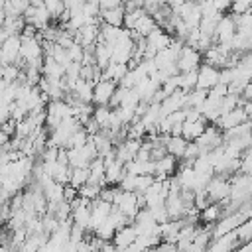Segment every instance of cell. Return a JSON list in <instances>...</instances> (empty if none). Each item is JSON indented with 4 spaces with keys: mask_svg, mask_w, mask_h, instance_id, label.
I'll return each instance as SVG.
<instances>
[{
    "mask_svg": "<svg viewBox=\"0 0 252 252\" xmlns=\"http://www.w3.org/2000/svg\"><path fill=\"white\" fill-rule=\"evenodd\" d=\"M228 191H230V183L228 177L224 175H213L205 187V195L211 203H222L228 199Z\"/></svg>",
    "mask_w": 252,
    "mask_h": 252,
    "instance_id": "1",
    "label": "cell"
},
{
    "mask_svg": "<svg viewBox=\"0 0 252 252\" xmlns=\"http://www.w3.org/2000/svg\"><path fill=\"white\" fill-rule=\"evenodd\" d=\"M199 65H201V53L197 49H193V47H189V45L183 43V47H181V51H179V55L175 59L177 71L179 73L195 71V69H199Z\"/></svg>",
    "mask_w": 252,
    "mask_h": 252,
    "instance_id": "2",
    "label": "cell"
},
{
    "mask_svg": "<svg viewBox=\"0 0 252 252\" xmlns=\"http://www.w3.org/2000/svg\"><path fill=\"white\" fill-rule=\"evenodd\" d=\"M195 144H197V148H199V152H201V156L203 154H207V152H211V150H215V148H219L220 144H222V136H220V130L213 124H207L205 126V130H203V134L195 140Z\"/></svg>",
    "mask_w": 252,
    "mask_h": 252,
    "instance_id": "3",
    "label": "cell"
},
{
    "mask_svg": "<svg viewBox=\"0 0 252 252\" xmlns=\"http://www.w3.org/2000/svg\"><path fill=\"white\" fill-rule=\"evenodd\" d=\"M20 59L24 63H33L43 59L41 41L37 37H20Z\"/></svg>",
    "mask_w": 252,
    "mask_h": 252,
    "instance_id": "4",
    "label": "cell"
},
{
    "mask_svg": "<svg viewBox=\"0 0 252 252\" xmlns=\"http://www.w3.org/2000/svg\"><path fill=\"white\" fill-rule=\"evenodd\" d=\"M234 32H236V26H234L232 16L222 14V18L217 22V28H215V43H228L230 45Z\"/></svg>",
    "mask_w": 252,
    "mask_h": 252,
    "instance_id": "5",
    "label": "cell"
},
{
    "mask_svg": "<svg viewBox=\"0 0 252 252\" xmlns=\"http://www.w3.org/2000/svg\"><path fill=\"white\" fill-rule=\"evenodd\" d=\"M24 22L28 24V26H33L37 32H41L43 28H47L49 26V20H51V16H49V12L41 6V8H32V6H28V10L24 12Z\"/></svg>",
    "mask_w": 252,
    "mask_h": 252,
    "instance_id": "6",
    "label": "cell"
},
{
    "mask_svg": "<svg viewBox=\"0 0 252 252\" xmlns=\"http://www.w3.org/2000/svg\"><path fill=\"white\" fill-rule=\"evenodd\" d=\"M116 87L118 85L114 81H104V79H100L98 83H94V87H93V104H96V106H108V100H110V96H112V93H114Z\"/></svg>",
    "mask_w": 252,
    "mask_h": 252,
    "instance_id": "7",
    "label": "cell"
},
{
    "mask_svg": "<svg viewBox=\"0 0 252 252\" xmlns=\"http://www.w3.org/2000/svg\"><path fill=\"white\" fill-rule=\"evenodd\" d=\"M217 83H219V69H215V67H211V65H207V63L199 65V69H197V85H195V89L209 91V89H213Z\"/></svg>",
    "mask_w": 252,
    "mask_h": 252,
    "instance_id": "8",
    "label": "cell"
},
{
    "mask_svg": "<svg viewBox=\"0 0 252 252\" xmlns=\"http://www.w3.org/2000/svg\"><path fill=\"white\" fill-rule=\"evenodd\" d=\"M246 120H248V114L242 110V106H236L234 110H230V112H226V114H220V116L217 118L215 126L222 132V130L234 128V126H238V124H242V122H246Z\"/></svg>",
    "mask_w": 252,
    "mask_h": 252,
    "instance_id": "9",
    "label": "cell"
},
{
    "mask_svg": "<svg viewBox=\"0 0 252 252\" xmlns=\"http://www.w3.org/2000/svg\"><path fill=\"white\" fill-rule=\"evenodd\" d=\"M136 228L132 226V222H128L126 226H122V228H118L116 232H114V236H112V246L114 248H128L134 240H136Z\"/></svg>",
    "mask_w": 252,
    "mask_h": 252,
    "instance_id": "10",
    "label": "cell"
},
{
    "mask_svg": "<svg viewBox=\"0 0 252 252\" xmlns=\"http://www.w3.org/2000/svg\"><path fill=\"white\" fill-rule=\"evenodd\" d=\"M207 124H209V122H207L205 118H201V120H197V122H183V124H181V138L187 140V142H195V140L203 134V130H205Z\"/></svg>",
    "mask_w": 252,
    "mask_h": 252,
    "instance_id": "11",
    "label": "cell"
},
{
    "mask_svg": "<svg viewBox=\"0 0 252 252\" xmlns=\"http://www.w3.org/2000/svg\"><path fill=\"white\" fill-rule=\"evenodd\" d=\"M41 77H45L47 81H61V79H63V67H61L59 63H55L49 55H43Z\"/></svg>",
    "mask_w": 252,
    "mask_h": 252,
    "instance_id": "12",
    "label": "cell"
},
{
    "mask_svg": "<svg viewBox=\"0 0 252 252\" xmlns=\"http://www.w3.org/2000/svg\"><path fill=\"white\" fill-rule=\"evenodd\" d=\"M98 18H100L102 24H108V26H114V28H122L124 10H122V6H118V8H110V10H100Z\"/></svg>",
    "mask_w": 252,
    "mask_h": 252,
    "instance_id": "13",
    "label": "cell"
},
{
    "mask_svg": "<svg viewBox=\"0 0 252 252\" xmlns=\"http://www.w3.org/2000/svg\"><path fill=\"white\" fill-rule=\"evenodd\" d=\"M87 181H89V167H71V171H69V183L67 185H71L73 189H79Z\"/></svg>",
    "mask_w": 252,
    "mask_h": 252,
    "instance_id": "14",
    "label": "cell"
},
{
    "mask_svg": "<svg viewBox=\"0 0 252 252\" xmlns=\"http://www.w3.org/2000/svg\"><path fill=\"white\" fill-rule=\"evenodd\" d=\"M205 98H207V91H203V89H193V91L185 93V108H195V110H199L201 104L205 102Z\"/></svg>",
    "mask_w": 252,
    "mask_h": 252,
    "instance_id": "15",
    "label": "cell"
},
{
    "mask_svg": "<svg viewBox=\"0 0 252 252\" xmlns=\"http://www.w3.org/2000/svg\"><path fill=\"white\" fill-rule=\"evenodd\" d=\"M154 28H156L154 18H152V16H148V14L144 12V14L138 18V22H136V26H134V30H132V32H136L140 37H146Z\"/></svg>",
    "mask_w": 252,
    "mask_h": 252,
    "instance_id": "16",
    "label": "cell"
},
{
    "mask_svg": "<svg viewBox=\"0 0 252 252\" xmlns=\"http://www.w3.org/2000/svg\"><path fill=\"white\" fill-rule=\"evenodd\" d=\"M91 118L98 124L100 130H108V122H110V108L108 106H94Z\"/></svg>",
    "mask_w": 252,
    "mask_h": 252,
    "instance_id": "17",
    "label": "cell"
},
{
    "mask_svg": "<svg viewBox=\"0 0 252 252\" xmlns=\"http://www.w3.org/2000/svg\"><path fill=\"white\" fill-rule=\"evenodd\" d=\"M199 217H201V220H205V222L213 224V222H217V220L222 217V211H220L219 203H211V205H207V207L199 213Z\"/></svg>",
    "mask_w": 252,
    "mask_h": 252,
    "instance_id": "18",
    "label": "cell"
},
{
    "mask_svg": "<svg viewBox=\"0 0 252 252\" xmlns=\"http://www.w3.org/2000/svg\"><path fill=\"white\" fill-rule=\"evenodd\" d=\"M24 26H26V22H24L22 16H18V18H6L4 24H2V28L8 32V35H20L22 30H24Z\"/></svg>",
    "mask_w": 252,
    "mask_h": 252,
    "instance_id": "19",
    "label": "cell"
},
{
    "mask_svg": "<svg viewBox=\"0 0 252 252\" xmlns=\"http://www.w3.org/2000/svg\"><path fill=\"white\" fill-rule=\"evenodd\" d=\"M197 85V69L195 71H187V73H179V89L183 93L193 91Z\"/></svg>",
    "mask_w": 252,
    "mask_h": 252,
    "instance_id": "20",
    "label": "cell"
},
{
    "mask_svg": "<svg viewBox=\"0 0 252 252\" xmlns=\"http://www.w3.org/2000/svg\"><path fill=\"white\" fill-rule=\"evenodd\" d=\"M236 106H240V94H232V93H228V94H224L222 96V100H220V114H226V112H230V110H234Z\"/></svg>",
    "mask_w": 252,
    "mask_h": 252,
    "instance_id": "21",
    "label": "cell"
},
{
    "mask_svg": "<svg viewBox=\"0 0 252 252\" xmlns=\"http://www.w3.org/2000/svg\"><path fill=\"white\" fill-rule=\"evenodd\" d=\"M98 193H100V187H96V185H89V183H85L83 187L77 189V195L83 197V199H87V201H94V199H98Z\"/></svg>",
    "mask_w": 252,
    "mask_h": 252,
    "instance_id": "22",
    "label": "cell"
},
{
    "mask_svg": "<svg viewBox=\"0 0 252 252\" xmlns=\"http://www.w3.org/2000/svg\"><path fill=\"white\" fill-rule=\"evenodd\" d=\"M142 14H144L142 8H136V10H132V12H124L122 28H124V30H134V26H136V22H138V18H140Z\"/></svg>",
    "mask_w": 252,
    "mask_h": 252,
    "instance_id": "23",
    "label": "cell"
},
{
    "mask_svg": "<svg viewBox=\"0 0 252 252\" xmlns=\"http://www.w3.org/2000/svg\"><path fill=\"white\" fill-rule=\"evenodd\" d=\"M43 8L49 12V16H51V18H59V16H61V12L65 10L63 0H43Z\"/></svg>",
    "mask_w": 252,
    "mask_h": 252,
    "instance_id": "24",
    "label": "cell"
},
{
    "mask_svg": "<svg viewBox=\"0 0 252 252\" xmlns=\"http://www.w3.org/2000/svg\"><path fill=\"white\" fill-rule=\"evenodd\" d=\"M81 10L87 18H98V14H100V6H98L96 0H85Z\"/></svg>",
    "mask_w": 252,
    "mask_h": 252,
    "instance_id": "25",
    "label": "cell"
},
{
    "mask_svg": "<svg viewBox=\"0 0 252 252\" xmlns=\"http://www.w3.org/2000/svg\"><path fill=\"white\" fill-rule=\"evenodd\" d=\"M83 53H85V49L79 43H73L71 47H67V57H69L71 63H81L83 61Z\"/></svg>",
    "mask_w": 252,
    "mask_h": 252,
    "instance_id": "26",
    "label": "cell"
},
{
    "mask_svg": "<svg viewBox=\"0 0 252 252\" xmlns=\"http://www.w3.org/2000/svg\"><path fill=\"white\" fill-rule=\"evenodd\" d=\"M154 181H156L154 175H136V189H134V193H144Z\"/></svg>",
    "mask_w": 252,
    "mask_h": 252,
    "instance_id": "27",
    "label": "cell"
},
{
    "mask_svg": "<svg viewBox=\"0 0 252 252\" xmlns=\"http://www.w3.org/2000/svg\"><path fill=\"white\" fill-rule=\"evenodd\" d=\"M20 71H22V69H18L16 65H4V71H2V79H4L6 83H14V81L18 79Z\"/></svg>",
    "mask_w": 252,
    "mask_h": 252,
    "instance_id": "28",
    "label": "cell"
},
{
    "mask_svg": "<svg viewBox=\"0 0 252 252\" xmlns=\"http://www.w3.org/2000/svg\"><path fill=\"white\" fill-rule=\"evenodd\" d=\"M250 2H252V0H232V2H230V10H232V14H244V12H250Z\"/></svg>",
    "mask_w": 252,
    "mask_h": 252,
    "instance_id": "29",
    "label": "cell"
},
{
    "mask_svg": "<svg viewBox=\"0 0 252 252\" xmlns=\"http://www.w3.org/2000/svg\"><path fill=\"white\" fill-rule=\"evenodd\" d=\"M201 156V152H199V148H197V144L195 142H187V146H185V152H183V159H195V158H199Z\"/></svg>",
    "mask_w": 252,
    "mask_h": 252,
    "instance_id": "30",
    "label": "cell"
},
{
    "mask_svg": "<svg viewBox=\"0 0 252 252\" xmlns=\"http://www.w3.org/2000/svg\"><path fill=\"white\" fill-rule=\"evenodd\" d=\"M183 114H185V122H197V120L203 118L201 112L195 110V108H183Z\"/></svg>",
    "mask_w": 252,
    "mask_h": 252,
    "instance_id": "31",
    "label": "cell"
},
{
    "mask_svg": "<svg viewBox=\"0 0 252 252\" xmlns=\"http://www.w3.org/2000/svg\"><path fill=\"white\" fill-rule=\"evenodd\" d=\"M0 130L6 134V136H14V132H16V122L14 120H8V122H4V124H0Z\"/></svg>",
    "mask_w": 252,
    "mask_h": 252,
    "instance_id": "32",
    "label": "cell"
},
{
    "mask_svg": "<svg viewBox=\"0 0 252 252\" xmlns=\"http://www.w3.org/2000/svg\"><path fill=\"white\" fill-rule=\"evenodd\" d=\"M98 6H100V10L118 8V6H122V0H100V2H98Z\"/></svg>",
    "mask_w": 252,
    "mask_h": 252,
    "instance_id": "33",
    "label": "cell"
},
{
    "mask_svg": "<svg viewBox=\"0 0 252 252\" xmlns=\"http://www.w3.org/2000/svg\"><path fill=\"white\" fill-rule=\"evenodd\" d=\"M10 110H12V104H4V106H0V124H4V122L10 120Z\"/></svg>",
    "mask_w": 252,
    "mask_h": 252,
    "instance_id": "34",
    "label": "cell"
},
{
    "mask_svg": "<svg viewBox=\"0 0 252 252\" xmlns=\"http://www.w3.org/2000/svg\"><path fill=\"white\" fill-rule=\"evenodd\" d=\"M185 2H191V0H165V4H167L169 8H177V6L185 4Z\"/></svg>",
    "mask_w": 252,
    "mask_h": 252,
    "instance_id": "35",
    "label": "cell"
},
{
    "mask_svg": "<svg viewBox=\"0 0 252 252\" xmlns=\"http://www.w3.org/2000/svg\"><path fill=\"white\" fill-rule=\"evenodd\" d=\"M8 142H10V136H6V134L0 130V148H4Z\"/></svg>",
    "mask_w": 252,
    "mask_h": 252,
    "instance_id": "36",
    "label": "cell"
},
{
    "mask_svg": "<svg viewBox=\"0 0 252 252\" xmlns=\"http://www.w3.org/2000/svg\"><path fill=\"white\" fill-rule=\"evenodd\" d=\"M8 37H10V35H8V32H6L4 28H0V45H2V43H4Z\"/></svg>",
    "mask_w": 252,
    "mask_h": 252,
    "instance_id": "37",
    "label": "cell"
},
{
    "mask_svg": "<svg viewBox=\"0 0 252 252\" xmlns=\"http://www.w3.org/2000/svg\"><path fill=\"white\" fill-rule=\"evenodd\" d=\"M32 8H41L43 6V0H28Z\"/></svg>",
    "mask_w": 252,
    "mask_h": 252,
    "instance_id": "38",
    "label": "cell"
},
{
    "mask_svg": "<svg viewBox=\"0 0 252 252\" xmlns=\"http://www.w3.org/2000/svg\"><path fill=\"white\" fill-rule=\"evenodd\" d=\"M197 2H201V0H197Z\"/></svg>",
    "mask_w": 252,
    "mask_h": 252,
    "instance_id": "39",
    "label": "cell"
}]
</instances>
